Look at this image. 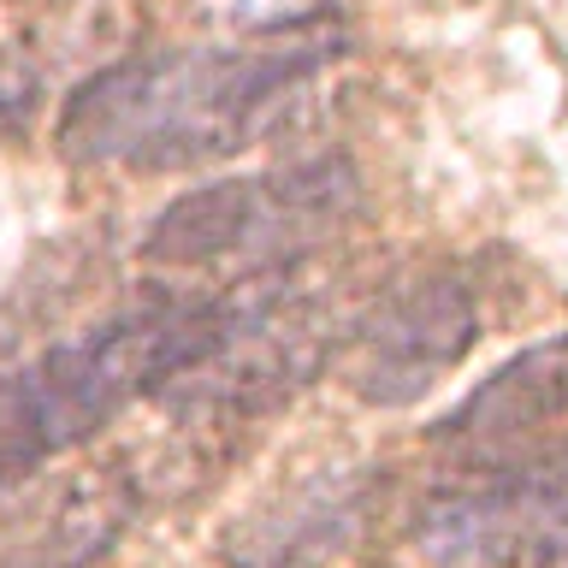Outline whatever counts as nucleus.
<instances>
[{"instance_id":"f257e3e1","label":"nucleus","mask_w":568,"mask_h":568,"mask_svg":"<svg viewBox=\"0 0 568 568\" xmlns=\"http://www.w3.org/2000/svg\"><path fill=\"white\" fill-rule=\"evenodd\" d=\"M337 53H344V30L332 18L302 30H261L220 48L131 53L71 89L53 119V142L78 166H213L255 149Z\"/></svg>"},{"instance_id":"f03ea898","label":"nucleus","mask_w":568,"mask_h":568,"mask_svg":"<svg viewBox=\"0 0 568 568\" xmlns=\"http://www.w3.org/2000/svg\"><path fill=\"white\" fill-rule=\"evenodd\" d=\"M243 284L149 291L131 308L36 349L0 373V491L83 450L124 408L160 397L178 373L207 362L237 320Z\"/></svg>"},{"instance_id":"7ed1b4c3","label":"nucleus","mask_w":568,"mask_h":568,"mask_svg":"<svg viewBox=\"0 0 568 568\" xmlns=\"http://www.w3.org/2000/svg\"><path fill=\"white\" fill-rule=\"evenodd\" d=\"M362 213V172L344 154L291 160L273 172L207 178L166 207L142 231V261L160 273L213 278H266L302 273L308 255L337 243Z\"/></svg>"},{"instance_id":"20e7f679","label":"nucleus","mask_w":568,"mask_h":568,"mask_svg":"<svg viewBox=\"0 0 568 568\" xmlns=\"http://www.w3.org/2000/svg\"><path fill=\"white\" fill-rule=\"evenodd\" d=\"M243 302L231 320L225 344L195 362L190 373L160 390V408L178 420H248L266 408L291 403L302 385L320 379V367L337 355L344 326L326 314L302 273H266V278H237Z\"/></svg>"},{"instance_id":"39448f33","label":"nucleus","mask_w":568,"mask_h":568,"mask_svg":"<svg viewBox=\"0 0 568 568\" xmlns=\"http://www.w3.org/2000/svg\"><path fill=\"white\" fill-rule=\"evenodd\" d=\"M415 550L438 568H562L568 444L497 456L415 509Z\"/></svg>"},{"instance_id":"423d86ee","label":"nucleus","mask_w":568,"mask_h":568,"mask_svg":"<svg viewBox=\"0 0 568 568\" xmlns=\"http://www.w3.org/2000/svg\"><path fill=\"white\" fill-rule=\"evenodd\" d=\"M479 337V302L462 273H408L337 337V373L367 408L420 403Z\"/></svg>"},{"instance_id":"0eeeda50","label":"nucleus","mask_w":568,"mask_h":568,"mask_svg":"<svg viewBox=\"0 0 568 568\" xmlns=\"http://www.w3.org/2000/svg\"><path fill=\"white\" fill-rule=\"evenodd\" d=\"M379 486L385 479L367 462L308 468L291 486L266 491L255 509H243L225 527L220 557H225V568H326L367 527Z\"/></svg>"},{"instance_id":"6e6552de","label":"nucleus","mask_w":568,"mask_h":568,"mask_svg":"<svg viewBox=\"0 0 568 568\" xmlns=\"http://www.w3.org/2000/svg\"><path fill=\"white\" fill-rule=\"evenodd\" d=\"M142 486L124 468L71 474L53 497L30 504L0 532V568H95L131 532Z\"/></svg>"},{"instance_id":"1a4fd4ad","label":"nucleus","mask_w":568,"mask_h":568,"mask_svg":"<svg viewBox=\"0 0 568 568\" xmlns=\"http://www.w3.org/2000/svg\"><path fill=\"white\" fill-rule=\"evenodd\" d=\"M568 415V332L539 337L521 355H509L504 367H491L450 415L433 420V444L450 450H509L527 433Z\"/></svg>"},{"instance_id":"9d476101","label":"nucleus","mask_w":568,"mask_h":568,"mask_svg":"<svg viewBox=\"0 0 568 568\" xmlns=\"http://www.w3.org/2000/svg\"><path fill=\"white\" fill-rule=\"evenodd\" d=\"M42 113V65L24 48H0V136H24Z\"/></svg>"},{"instance_id":"9b49d317","label":"nucleus","mask_w":568,"mask_h":568,"mask_svg":"<svg viewBox=\"0 0 568 568\" xmlns=\"http://www.w3.org/2000/svg\"><path fill=\"white\" fill-rule=\"evenodd\" d=\"M562 568H568V562H562Z\"/></svg>"}]
</instances>
